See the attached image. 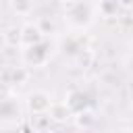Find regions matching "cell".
Returning <instances> with one entry per match:
<instances>
[{"label":"cell","instance_id":"obj_6","mask_svg":"<svg viewBox=\"0 0 133 133\" xmlns=\"http://www.w3.org/2000/svg\"><path fill=\"white\" fill-rule=\"evenodd\" d=\"M2 39L8 48H23V31L21 27L12 25V27H6L4 33H2Z\"/></svg>","mask_w":133,"mask_h":133},{"label":"cell","instance_id":"obj_3","mask_svg":"<svg viewBox=\"0 0 133 133\" xmlns=\"http://www.w3.org/2000/svg\"><path fill=\"white\" fill-rule=\"evenodd\" d=\"M21 31H23V48H31V46L42 44V42H44V35H46V33L42 31V27L35 25V23L23 25Z\"/></svg>","mask_w":133,"mask_h":133},{"label":"cell","instance_id":"obj_8","mask_svg":"<svg viewBox=\"0 0 133 133\" xmlns=\"http://www.w3.org/2000/svg\"><path fill=\"white\" fill-rule=\"evenodd\" d=\"M10 10L19 17H27L33 12V0H8Z\"/></svg>","mask_w":133,"mask_h":133},{"label":"cell","instance_id":"obj_11","mask_svg":"<svg viewBox=\"0 0 133 133\" xmlns=\"http://www.w3.org/2000/svg\"><path fill=\"white\" fill-rule=\"evenodd\" d=\"M116 2L121 4V8H127V10L133 8V0H116Z\"/></svg>","mask_w":133,"mask_h":133},{"label":"cell","instance_id":"obj_1","mask_svg":"<svg viewBox=\"0 0 133 133\" xmlns=\"http://www.w3.org/2000/svg\"><path fill=\"white\" fill-rule=\"evenodd\" d=\"M64 19L71 27L75 29H87L91 23H94V8L85 2V0H79V2H73L69 4L66 12H64Z\"/></svg>","mask_w":133,"mask_h":133},{"label":"cell","instance_id":"obj_2","mask_svg":"<svg viewBox=\"0 0 133 133\" xmlns=\"http://www.w3.org/2000/svg\"><path fill=\"white\" fill-rule=\"evenodd\" d=\"M25 106H27V110H29L31 114H35V116H37V114H46V112L50 110V106H52V98H50V94L44 91V89H33V91L27 94Z\"/></svg>","mask_w":133,"mask_h":133},{"label":"cell","instance_id":"obj_5","mask_svg":"<svg viewBox=\"0 0 133 133\" xmlns=\"http://www.w3.org/2000/svg\"><path fill=\"white\" fill-rule=\"evenodd\" d=\"M19 116H21V112H19L17 102H12V100H0V125L2 127H8L10 125L8 121H17L19 123Z\"/></svg>","mask_w":133,"mask_h":133},{"label":"cell","instance_id":"obj_9","mask_svg":"<svg viewBox=\"0 0 133 133\" xmlns=\"http://www.w3.org/2000/svg\"><path fill=\"white\" fill-rule=\"evenodd\" d=\"M118 8H121V4L116 0H100V4H98V12L102 17H116Z\"/></svg>","mask_w":133,"mask_h":133},{"label":"cell","instance_id":"obj_4","mask_svg":"<svg viewBox=\"0 0 133 133\" xmlns=\"http://www.w3.org/2000/svg\"><path fill=\"white\" fill-rule=\"evenodd\" d=\"M48 116H50V121L52 123H66V121H71L73 118V108L69 106V102H52V106H50V110L46 112Z\"/></svg>","mask_w":133,"mask_h":133},{"label":"cell","instance_id":"obj_10","mask_svg":"<svg viewBox=\"0 0 133 133\" xmlns=\"http://www.w3.org/2000/svg\"><path fill=\"white\" fill-rule=\"evenodd\" d=\"M94 60V52H89V50H85V58H83V52H79V56H77V62H79V66H89V62Z\"/></svg>","mask_w":133,"mask_h":133},{"label":"cell","instance_id":"obj_7","mask_svg":"<svg viewBox=\"0 0 133 133\" xmlns=\"http://www.w3.org/2000/svg\"><path fill=\"white\" fill-rule=\"evenodd\" d=\"M73 123H75L77 129H91L94 123H96V114L89 108H81L73 114Z\"/></svg>","mask_w":133,"mask_h":133},{"label":"cell","instance_id":"obj_12","mask_svg":"<svg viewBox=\"0 0 133 133\" xmlns=\"http://www.w3.org/2000/svg\"><path fill=\"white\" fill-rule=\"evenodd\" d=\"M64 4H73V2H79V0H62Z\"/></svg>","mask_w":133,"mask_h":133}]
</instances>
